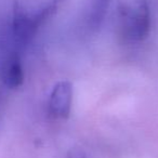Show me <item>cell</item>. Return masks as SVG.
<instances>
[{"label": "cell", "instance_id": "1", "mask_svg": "<svg viewBox=\"0 0 158 158\" xmlns=\"http://www.w3.org/2000/svg\"><path fill=\"white\" fill-rule=\"evenodd\" d=\"M121 31L126 38L140 41L147 37L151 28V15L146 0H132L119 6Z\"/></svg>", "mask_w": 158, "mask_h": 158}, {"label": "cell", "instance_id": "2", "mask_svg": "<svg viewBox=\"0 0 158 158\" xmlns=\"http://www.w3.org/2000/svg\"><path fill=\"white\" fill-rule=\"evenodd\" d=\"M56 10L55 3H50L46 7L41 8L35 13H29L26 9L19 3L13 7V15H12V29L15 38L21 42H27L33 38L36 34L38 27Z\"/></svg>", "mask_w": 158, "mask_h": 158}, {"label": "cell", "instance_id": "3", "mask_svg": "<svg viewBox=\"0 0 158 158\" xmlns=\"http://www.w3.org/2000/svg\"><path fill=\"white\" fill-rule=\"evenodd\" d=\"M73 100V87L70 82L61 81L53 88L49 100V110L54 117L66 119L69 116Z\"/></svg>", "mask_w": 158, "mask_h": 158}, {"label": "cell", "instance_id": "4", "mask_svg": "<svg viewBox=\"0 0 158 158\" xmlns=\"http://www.w3.org/2000/svg\"><path fill=\"white\" fill-rule=\"evenodd\" d=\"M1 79L10 89H16L22 86L24 81V72L18 54H11L5 61L1 70Z\"/></svg>", "mask_w": 158, "mask_h": 158}, {"label": "cell", "instance_id": "5", "mask_svg": "<svg viewBox=\"0 0 158 158\" xmlns=\"http://www.w3.org/2000/svg\"><path fill=\"white\" fill-rule=\"evenodd\" d=\"M112 0H88L86 6V23L92 31L100 28Z\"/></svg>", "mask_w": 158, "mask_h": 158}, {"label": "cell", "instance_id": "6", "mask_svg": "<svg viewBox=\"0 0 158 158\" xmlns=\"http://www.w3.org/2000/svg\"><path fill=\"white\" fill-rule=\"evenodd\" d=\"M61 1H63V0H52V2L55 3V5H56V3H59V2H61Z\"/></svg>", "mask_w": 158, "mask_h": 158}]
</instances>
